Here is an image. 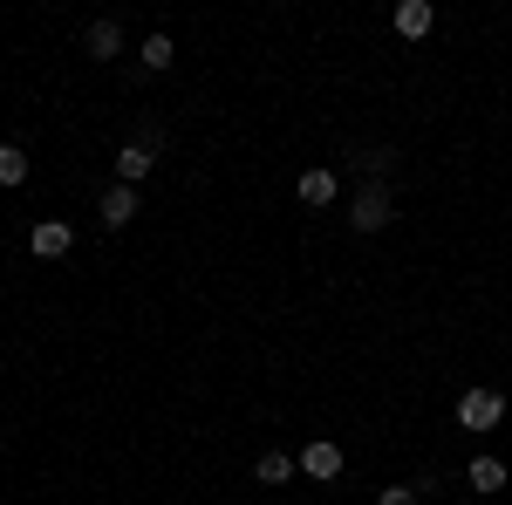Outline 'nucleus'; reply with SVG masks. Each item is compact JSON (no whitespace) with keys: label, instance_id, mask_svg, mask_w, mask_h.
<instances>
[{"label":"nucleus","instance_id":"obj_1","mask_svg":"<svg viewBox=\"0 0 512 505\" xmlns=\"http://www.w3.org/2000/svg\"><path fill=\"white\" fill-rule=\"evenodd\" d=\"M506 424V396H499V389H465V396H458V430H472V437H485V430H499Z\"/></svg>","mask_w":512,"mask_h":505},{"label":"nucleus","instance_id":"obj_2","mask_svg":"<svg viewBox=\"0 0 512 505\" xmlns=\"http://www.w3.org/2000/svg\"><path fill=\"white\" fill-rule=\"evenodd\" d=\"M390 212H396L390 185H362V192L349 198V226H355V233H383V226H390Z\"/></svg>","mask_w":512,"mask_h":505},{"label":"nucleus","instance_id":"obj_3","mask_svg":"<svg viewBox=\"0 0 512 505\" xmlns=\"http://www.w3.org/2000/svg\"><path fill=\"white\" fill-rule=\"evenodd\" d=\"M28 246H35V260H62V253L76 246V226H69V219H41L35 233H28Z\"/></svg>","mask_w":512,"mask_h":505},{"label":"nucleus","instance_id":"obj_4","mask_svg":"<svg viewBox=\"0 0 512 505\" xmlns=\"http://www.w3.org/2000/svg\"><path fill=\"white\" fill-rule=\"evenodd\" d=\"M335 192H342V178H335V171H321V164L294 178V198H301V205H315V212H321V205H335Z\"/></svg>","mask_w":512,"mask_h":505},{"label":"nucleus","instance_id":"obj_5","mask_svg":"<svg viewBox=\"0 0 512 505\" xmlns=\"http://www.w3.org/2000/svg\"><path fill=\"white\" fill-rule=\"evenodd\" d=\"M96 212H103V226H110V233H123V226L137 219V185H110Z\"/></svg>","mask_w":512,"mask_h":505},{"label":"nucleus","instance_id":"obj_6","mask_svg":"<svg viewBox=\"0 0 512 505\" xmlns=\"http://www.w3.org/2000/svg\"><path fill=\"white\" fill-rule=\"evenodd\" d=\"M301 471H308V478H321V485H328V478H342V444L315 437V444L301 451Z\"/></svg>","mask_w":512,"mask_h":505},{"label":"nucleus","instance_id":"obj_7","mask_svg":"<svg viewBox=\"0 0 512 505\" xmlns=\"http://www.w3.org/2000/svg\"><path fill=\"white\" fill-rule=\"evenodd\" d=\"M390 21H396V35H403V41H424V35H431V21H437V14H431V0H403V7H396Z\"/></svg>","mask_w":512,"mask_h":505},{"label":"nucleus","instance_id":"obj_8","mask_svg":"<svg viewBox=\"0 0 512 505\" xmlns=\"http://www.w3.org/2000/svg\"><path fill=\"white\" fill-rule=\"evenodd\" d=\"M82 48H89L96 62H117V55H123V28H117V21H89V35H82Z\"/></svg>","mask_w":512,"mask_h":505},{"label":"nucleus","instance_id":"obj_9","mask_svg":"<svg viewBox=\"0 0 512 505\" xmlns=\"http://www.w3.org/2000/svg\"><path fill=\"white\" fill-rule=\"evenodd\" d=\"M151 171V144H123L117 151V185H137Z\"/></svg>","mask_w":512,"mask_h":505},{"label":"nucleus","instance_id":"obj_10","mask_svg":"<svg viewBox=\"0 0 512 505\" xmlns=\"http://www.w3.org/2000/svg\"><path fill=\"white\" fill-rule=\"evenodd\" d=\"M465 485H472V492H499V485H506V465H499V458H472Z\"/></svg>","mask_w":512,"mask_h":505},{"label":"nucleus","instance_id":"obj_11","mask_svg":"<svg viewBox=\"0 0 512 505\" xmlns=\"http://www.w3.org/2000/svg\"><path fill=\"white\" fill-rule=\"evenodd\" d=\"M253 478H260V485H287V478H294V458H287V451H267V458L253 465Z\"/></svg>","mask_w":512,"mask_h":505},{"label":"nucleus","instance_id":"obj_12","mask_svg":"<svg viewBox=\"0 0 512 505\" xmlns=\"http://www.w3.org/2000/svg\"><path fill=\"white\" fill-rule=\"evenodd\" d=\"M28 178V157H21V144H0V185H21Z\"/></svg>","mask_w":512,"mask_h":505},{"label":"nucleus","instance_id":"obj_13","mask_svg":"<svg viewBox=\"0 0 512 505\" xmlns=\"http://www.w3.org/2000/svg\"><path fill=\"white\" fill-rule=\"evenodd\" d=\"M171 55H178V48H171V35H151V41H144V69H171Z\"/></svg>","mask_w":512,"mask_h":505},{"label":"nucleus","instance_id":"obj_14","mask_svg":"<svg viewBox=\"0 0 512 505\" xmlns=\"http://www.w3.org/2000/svg\"><path fill=\"white\" fill-rule=\"evenodd\" d=\"M376 505H417V492H410V485H390V492H383Z\"/></svg>","mask_w":512,"mask_h":505},{"label":"nucleus","instance_id":"obj_15","mask_svg":"<svg viewBox=\"0 0 512 505\" xmlns=\"http://www.w3.org/2000/svg\"><path fill=\"white\" fill-rule=\"evenodd\" d=\"M465 505H478V499H465Z\"/></svg>","mask_w":512,"mask_h":505}]
</instances>
